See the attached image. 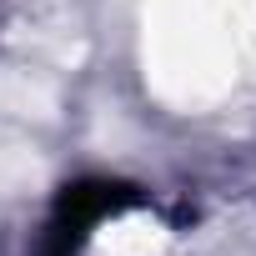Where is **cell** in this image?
Listing matches in <instances>:
<instances>
[{"label":"cell","instance_id":"obj_1","mask_svg":"<svg viewBox=\"0 0 256 256\" xmlns=\"http://www.w3.org/2000/svg\"><path fill=\"white\" fill-rule=\"evenodd\" d=\"M136 201H141V191H136L131 181H106V176L70 181V186L56 196V211H50V221H46V231H40L36 256H76L106 216L136 206Z\"/></svg>","mask_w":256,"mask_h":256}]
</instances>
